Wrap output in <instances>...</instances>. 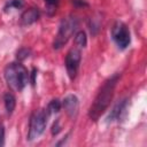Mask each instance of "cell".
I'll return each instance as SVG.
<instances>
[{"instance_id": "5b68a950", "label": "cell", "mask_w": 147, "mask_h": 147, "mask_svg": "<svg viewBox=\"0 0 147 147\" xmlns=\"http://www.w3.org/2000/svg\"><path fill=\"white\" fill-rule=\"evenodd\" d=\"M111 38L121 49H125L131 42V33L127 25L121 21L115 22L111 28Z\"/></svg>"}, {"instance_id": "8992f818", "label": "cell", "mask_w": 147, "mask_h": 147, "mask_svg": "<svg viewBox=\"0 0 147 147\" xmlns=\"http://www.w3.org/2000/svg\"><path fill=\"white\" fill-rule=\"evenodd\" d=\"M80 60H82V53L78 47L70 48L65 55V69H67L68 76L71 80H74L77 76Z\"/></svg>"}, {"instance_id": "5bb4252c", "label": "cell", "mask_w": 147, "mask_h": 147, "mask_svg": "<svg viewBox=\"0 0 147 147\" xmlns=\"http://www.w3.org/2000/svg\"><path fill=\"white\" fill-rule=\"evenodd\" d=\"M30 55V49H28V48H20L18 51H17V53H16V57H17V60L21 62V61H23V60H25L28 56Z\"/></svg>"}, {"instance_id": "6da1fadb", "label": "cell", "mask_w": 147, "mask_h": 147, "mask_svg": "<svg viewBox=\"0 0 147 147\" xmlns=\"http://www.w3.org/2000/svg\"><path fill=\"white\" fill-rule=\"evenodd\" d=\"M119 78H121V74H118V72L114 74L111 77H109L107 80H105V83L100 87L98 94L95 95V98L88 109V117L92 121L96 122L108 109V107L113 100L115 88H116V85H117Z\"/></svg>"}, {"instance_id": "e0dca14e", "label": "cell", "mask_w": 147, "mask_h": 147, "mask_svg": "<svg viewBox=\"0 0 147 147\" xmlns=\"http://www.w3.org/2000/svg\"><path fill=\"white\" fill-rule=\"evenodd\" d=\"M59 132H60V126H59V121H56V122L53 124V127H52V134H53V136H56Z\"/></svg>"}, {"instance_id": "2e32d148", "label": "cell", "mask_w": 147, "mask_h": 147, "mask_svg": "<svg viewBox=\"0 0 147 147\" xmlns=\"http://www.w3.org/2000/svg\"><path fill=\"white\" fill-rule=\"evenodd\" d=\"M5 145V126L0 123V147Z\"/></svg>"}, {"instance_id": "9a60e30c", "label": "cell", "mask_w": 147, "mask_h": 147, "mask_svg": "<svg viewBox=\"0 0 147 147\" xmlns=\"http://www.w3.org/2000/svg\"><path fill=\"white\" fill-rule=\"evenodd\" d=\"M59 1H60V0H45V2H46V7H47V10H48V11H49V10H52V11H51V15L56 10L55 8H56V6H57Z\"/></svg>"}, {"instance_id": "52a82bcc", "label": "cell", "mask_w": 147, "mask_h": 147, "mask_svg": "<svg viewBox=\"0 0 147 147\" xmlns=\"http://www.w3.org/2000/svg\"><path fill=\"white\" fill-rule=\"evenodd\" d=\"M78 106H79V101H78V98L75 94H68L62 100V107L64 108L65 113L70 117L76 116V114L78 111Z\"/></svg>"}, {"instance_id": "4fadbf2b", "label": "cell", "mask_w": 147, "mask_h": 147, "mask_svg": "<svg viewBox=\"0 0 147 147\" xmlns=\"http://www.w3.org/2000/svg\"><path fill=\"white\" fill-rule=\"evenodd\" d=\"M23 1L22 0H9L7 3H6V6H5V10H8V9H11V8H16V9H18V8H22L23 7Z\"/></svg>"}, {"instance_id": "ac0fdd59", "label": "cell", "mask_w": 147, "mask_h": 147, "mask_svg": "<svg viewBox=\"0 0 147 147\" xmlns=\"http://www.w3.org/2000/svg\"><path fill=\"white\" fill-rule=\"evenodd\" d=\"M72 3L76 5V6H79V7H82V6H87V2H85L84 0H72Z\"/></svg>"}, {"instance_id": "3957f363", "label": "cell", "mask_w": 147, "mask_h": 147, "mask_svg": "<svg viewBox=\"0 0 147 147\" xmlns=\"http://www.w3.org/2000/svg\"><path fill=\"white\" fill-rule=\"evenodd\" d=\"M79 21L76 16L69 15L67 17H63L60 25H59V30L57 33L54 38L53 41V47L55 49H60L62 48L68 41L69 39L76 33V30L78 28Z\"/></svg>"}, {"instance_id": "8fae6325", "label": "cell", "mask_w": 147, "mask_h": 147, "mask_svg": "<svg viewBox=\"0 0 147 147\" xmlns=\"http://www.w3.org/2000/svg\"><path fill=\"white\" fill-rule=\"evenodd\" d=\"M75 44L78 48H84L87 45V37L86 32L83 30H79L75 33Z\"/></svg>"}, {"instance_id": "277c9868", "label": "cell", "mask_w": 147, "mask_h": 147, "mask_svg": "<svg viewBox=\"0 0 147 147\" xmlns=\"http://www.w3.org/2000/svg\"><path fill=\"white\" fill-rule=\"evenodd\" d=\"M49 114L47 113L46 108L45 109H38L32 113L30 117V123H29V132H28V140L32 141L40 137L47 125Z\"/></svg>"}, {"instance_id": "d6986e66", "label": "cell", "mask_w": 147, "mask_h": 147, "mask_svg": "<svg viewBox=\"0 0 147 147\" xmlns=\"http://www.w3.org/2000/svg\"><path fill=\"white\" fill-rule=\"evenodd\" d=\"M36 75H37V70L33 69L32 70V74H31V84L32 85H34V83H36Z\"/></svg>"}, {"instance_id": "7a4b0ae2", "label": "cell", "mask_w": 147, "mask_h": 147, "mask_svg": "<svg viewBox=\"0 0 147 147\" xmlns=\"http://www.w3.org/2000/svg\"><path fill=\"white\" fill-rule=\"evenodd\" d=\"M3 76L11 90L21 92L29 83L30 74L28 69L18 61L7 64L3 70Z\"/></svg>"}, {"instance_id": "7c38bea8", "label": "cell", "mask_w": 147, "mask_h": 147, "mask_svg": "<svg viewBox=\"0 0 147 147\" xmlns=\"http://www.w3.org/2000/svg\"><path fill=\"white\" fill-rule=\"evenodd\" d=\"M61 108H62V102L59 99H53V100H51V102L46 107V110L49 115H52V114L59 113L61 110Z\"/></svg>"}, {"instance_id": "30bf717a", "label": "cell", "mask_w": 147, "mask_h": 147, "mask_svg": "<svg viewBox=\"0 0 147 147\" xmlns=\"http://www.w3.org/2000/svg\"><path fill=\"white\" fill-rule=\"evenodd\" d=\"M3 103H5V108L8 115H11L15 107H16V99L14 96L13 93H6L3 95Z\"/></svg>"}, {"instance_id": "ba28073f", "label": "cell", "mask_w": 147, "mask_h": 147, "mask_svg": "<svg viewBox=\"0 0 147 147\" xmlns=\"http://www.w3.org/2000/svg\"><path fill=\"white\" fill-rule=\"evenodd\" d=\"M126 106H127V99H123L119 100L110 110L108 117H107V122H114V121H119L123 116V114L126 110Z\"/></svg>"}, {"instance_id": "9c48e42d", "label": "cell", "mask_w": 147, "mask_h": 147, "mask_svg": "<svg viewBox=\"0 0 147 147\" xmlns=\"http://www.w3.org/2000/svg\"><path fill=\"white\" fill-rule=\"evenodd\" d=\"M40 17V13L37 8L31 7L25 9L21 15V24L22 25H31L36 23Z\"/></svg>"}]
</instances>
